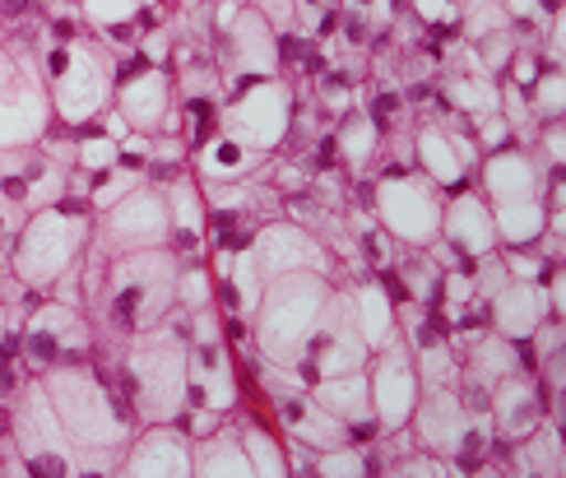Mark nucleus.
Here are the masks:
<instances>
[{"instance_id":"f257e3e1","label":"nucleus","mask_w":566,"mask_h":478,"mask_svg":"<svg viewBox=\"0 0 566 478\" xmlns=\"http://www.w3.org/2000/svg\"><path fill=\"white\" fill-rule=\"evenodd\" d=\"M181 270V256L172 247H145V251H122L107 260V270L98 279V289L88 293L93 330L107 340H135L163 316L172 312V283Z\"/></svg>"},{"instance_id":"f03ea898","label":"nucleus","mask_w":566,"mask_h":478,"mask_svg":"<svg viewBox=\"0 0 566 478\" xmlns=\"http://www.w3.org/2000/svg\"><path fill=\"white\" fill-rule=\"evenodd\" d=\"M38 376H42V391L65 427V437L75 441V450H126V441L135 433V414L88 357L56 363Z\"/></svg>"},{"instance_id":"7ed1b4c3","label":"nucleus","mask_w":566,"mask_h":478,"mask_svg":"<svg viewBox=\"0 0 566 478\" xmlns=\"http://www.w3.org/2000/svg\"><path fill=\"white\" fill-rule=\"evenodd\" d=\"M88 237H93V209H88V200L61 196L56 205L33 209L29 219H23V228L14 232V242H10L6 266H10L19 289L46 293L61 274H70L80 266Z\"/></svg>"},{"instance_id":"20e7f679","label":"nucleus","mask_w":566,"mask_h":478,"mask_svg":"<svg viewBox=\"0 0 566 478\" xmlns=\"http://www.w3.org/2000/svg\"><path fill=\"white\" fill-rule=\"evenodd\" d=\"M186 340L168 321L126 340V353L116 363V395L130 404L135 418L145 423H172L186 404Z\"/></svg>"},{"instance_id":"39448f33","label":"nucleus","mask_w":566,"mask_h":478,"mask_svg":"<svg viewBox=\"0 0 566 478\" xmlns=\"http://www.w3.org/2000/svg\"><path fill=\"white\" fill-rule=\"evenodd\" d=\"M329 289H335V279H325L316 270H293V274L265 279L261 302H255V312H251V334H255V349H261L265 363L297 367V357L325 312Z\"/></svg>"},{"instance_id":"423d86ee","label":"nucleus","mask_w":566,"mask_h":478,"mask_svg":"<svg viewBox=\"0 0 566 478\" xmlns=\"http://www.w3.org/2000/svg\"><path fill=\"white\" fill-rule=\"evenodd\" d=\"M42 75L46 93H52V122L75 131L88 126L112 107V89H116V56L107 46L93 42H52L42 46Z\"/></svg>"},{"instance_id":"0eeeda50","label":"nucleus","mask_w":566,"mask_h":478,"mask_svg":"<svg viewBox=\"0 0 566 478\" xmlns=\"http://www.w3.org/2000/svg\"><path fill=\"white\" fill-rule=\"evenodd\" d=\"M52 93L29 42L0 46V149H29L52 131Z\"/></svg>"},{"instance_id":"6e6552de","label":"nucleus","mask_w":566,"mask_h":478,"mask_svg":"<svg viewBox=\"0 0 566 478\" xmlns=\"http://www.w3.org/2000/svg\"><path fill=\"white\" fill-rule=\"evenodd\" d=\"M6 437L23 456L29 474L75 478V441L65 437L52 399L42 391V376L19 381V386L6 395Z\"/></svg>"},{"instance_id":"1a4fd4ad","label":"nucleus","mask_w":566,"mask_h":478,"mask_svg":"<svg viewBox=\"0 0 566 478\" xmlns=\"http://www.w3.org/2000/svg\"><path fill=\"white\" fill-rule=\"evenodd\" d=\"M98 353V330H93L84 306H70L56 298H38L19 325V363L33 376L56 367V363H75V357Z\"/></svg>"},{"instance_id":"9d476101","label":"nucleus","mask_w":566,"mask_h":478,"mask_svg":"<svg viewBox=\"0 0 566 478\" xmlns=\"http://www.w3.org/2000/svg\"><path fill=\"white\" fill-rule=\"evenodd\" d=\"M371 214L405 251H422L441 232V186L422 173H409V167H386L376 177Z\"/></svg>"},{"instance_id":"9b49d317","label":"nucleus","mask_w":566,"mask_h":478,"mask_svg":"<svg viewBox=\"0 0 566 478\" xmlns=\"http://www.w3.org/2000/svg\"><path fill=\"white\" fill-rule=\"evenodd\" d=\"M293 112H297V98L283 75H270V80H251L247 89H238L232 98H223V112H219V131H228L238 145H247L251 154H274L289 145L293 135Z\"/></svg>"},{"instance_id":"f8f14e48","label":"nucleus","mask_w":566,"mask_h":478,"mask_svg":"<svg viewBox=\"0 0 566 478\" xmlns=\"http://www.w3.org/2000/svg\"><path fill=\"white\" fill-rule=\"evenodd\" d=\"M88 242L103 247L107 256L168 247L172 242V214H168V196H163V186L139 181L112 209L93 214V237Z\"/></svg>"},{"instance_id":"ddd939ff","label":"nucleus","mask_w":566,"mask_h":478,"mask_svg":"<svg viewBox=\"0 0 566 478\" xmlns=\"http://www.w3.org/2000/svg\"><path fill=\"white\" fill-rule=\"evenodd\" d=\"M367 340L358 330V312H353V298H348V283H335L325 298V312L312 330V340H306L302 357H297V376L312 386L321 376H339V372H358L367 367Z\"/></svg>"},{"instance_id":"4468645a","label":"nucleus","mask_w":566,"mask_h":478,"mask_svg":"<svg viewBox=\"0 0 566 478\" xmlns=\"http://www.w3.org/2000/svg\"><path fill=\"white\" fill-rule=\"evenodd\" d=\"M367 399H371V418L386 433H399L413 418V404L422 395L418 372H413V349L405 340H390L386 349H371L367 357Z\"/></svg>"},{"instance_id":"2eb2a0df","label":"nucleus","mask_w":566,"mask_h":478,"mask_svg":"<svg viewBox=\"0 0 566 478\" xmlns=\"http://www.w3.org/2000/svg\"><path fill=\"white\" fill-rule=\"evenodd\" d=\"M251 251L255 260H261V274L274 279V274H293V270H316L325 279H335V256H329V247L321 242L316 232H306L302 224L283 219V214H274L270 224L255 228L251 237Z\"/></svg>"},{"instance_id":"dca6fc26","label":"nucleus","mask_w":566,"mask_h":478,"mask_svg":"<svg viewBox=\"0 0 566 478\" xmlns=\"http://www.w3.org/2000/svg\"><path fill=\"white\" fill-rule=\"evenodd\" d=\"M181 409H214V414L242 409V376H238V363H232L228 340L186 349V404Z\"/></svg>"},{"instance_id":"f3484780","label":"nucleus","mask_w":566,"mask_h":478,"mask_svg":"<svg viewBox=\"0 0 566 478\" xmlns=\"http://www.w3.org/2000/svg\"><path fill=\"white\" fill-rule=\"evenodd\" d=\"M228 70L238 80H232V89H223V98H232L238 89H247L251 80H270V75H283V65H279V33H274V23L247 6L238 10V19L228 23Z\"/></svg>"},{"instance_id":"a211bd4d","label":"nucleus","mask_w":566,"mask_h":478,"mask_svg":"<svg viewBox=\"0 0 566 478\" xmlns=\"http://www.w3.org/2000/svg\"><path fill=\"white\" fill-rule=\"evenodd\" d=\"M112 107L126 116V126L139 135H158L168 112L177 107V80L168 65H135L126 70L122 80L112 89Z\"/></svg>"},{"instance_id":"6ab92c4d","label":"nucleus","mask_w":566,"mask_h":478,"mask_svg":"<svg viewBox=\"0 0 566 478\" xmlns=\"http://www.w3.org/2000/svg\"><path fill=\"white\" fill-rule=\"evenodd\" d=\"M116 474L126 478H191V437L177 423H149L126 441Z\"/></svg>"},{"instance_id":"aec40b11","label":"nucleus","mask_w":566,"mask_h":478,"mask_svg":"<svg viewBox=\"0 0 566 478\" xmlns=\"http://www.w3.org/2000/svg\"><path fill=\"white\" fill-rule=\"evenodd\" d=\"M409 423H413V441L422 450H432V456H446V460L469 441L474 427H483V423L469 418L460 391H422Z\"/></svg>"},{"instance_id":"412c9836","label":"nucleus","mask_w":566,"mask_h":478,"mask_svg":"<svg viewBox=\"0 0 566 478\" xmlns=\"http://www.w3.org/2000/svg\"><path fill=\"white\" fill-rule=\"evenodd\" d=\"M488 418H492V437L525 441L534 427L548 418V399H544L538 376H525V372L502 376L497 386L488 391Z\"/></svg>"},{"instance_id":"4be33fe9","label":"nucleus","mask_w":566,"mask_h":478,"mask_svg":"<svg viewBox=\"0 0 566 478\" xmlns=\"http://www.w3.org/2000/svg\"><path fill=\"white\" fill-rule=\"evenodd\" d=\"M413 154H418V167L422 177H432L437 186H464L469 167H479L483 149L474 145L469 131H446V126H422L413 135Z\"/></svg>"},{"instance_id":"5701e85b","label":"nucleus","mask_w":566,"mask_h":478,"mask_svg":"<svg viewBox=\"0 0 566 478\" xmlns=\"http://www.w3.org/2000/svg\"><path fill=\"white\" fill-rule=\"evenodd\" d=\"M441 242L455 247L464 260L497 251V224L483 200V190H455L451 200H441Z\"/></svg>"},{"instance_id":"b1692460","label":"nucleus","mask_w":566,"mask_h":478,"mask_svg":"<svg viewBox=\"0 0 566 478\" xmlns=\"http://www.w3.org/2000/svg\"><path fill=\"white\" fill-rule=\"evenodd\" d=\"M163 196H168V214H172V251L181 260H200L205 251V224H209V205H205V190L196 181V173L186 167L177 173L168 186H163Z\"/></svg>"},{"instance_id":"393cba45","label":"nucleus","mask_w":566,"mask_h":478,"mask_svg":"<svg viewBox=\"0 0 566 478\" xmlns=\"http://www.w3.org/2000/svg\"><path fill=\"white\" fill-rule=\"evenodd\" d=\"M548 316V298H544V279H511L502 293L488 298V325L506 334V340H530L538 321Z\"/></svg>"},{"instance_id":"a878e982","label":"nucleus","mask_w":566,"mask_h":478,"mask_svg":"<svg viewBox=\"0 0 566 478\" xmlns=\"http://www.w3.org/2000/svg\"><path fill=\"white\" fill-rule=\"evenodd\" d=\"M348 298H353V312H358V330L367 349H386L390 340H399V306L386 293L381 274H363L358 283H348Z\"/></svg>"},{"instance_id":"bb28decb","label":"nucleus","mask_w":566,"mask_h":478,"mask_svg":"<svg viewBox=\"0 0 566 478\" xmlns=\"http://www.w3.org/2000/svg\"><path fill=\"white\" fill-rule=\"evenodd\" d=\"M460 386H479V391H492L502 376L521 372V363H515V340H506V334L497 330H483L479 340H469L460 349Z\"/></svg>"},{"instance_id":"cd10ccee","label":"nucleus","mask_w":566,"mask_h":478,"mask_svg":"<svg viewBox=\"0 0 566 478\" xmlns=\"http://www.w3.org/2000/svg\"><path fill=\"white\" fill-rule=\"evenodd\" d=\"M261 154H251L247 145H238L228 131H214L205 145L191 149V173L196 181H242V177H261Z\"/></svg>"},{"instance_id":"c85d7f7f","label":"nucleus","mask_w":566,"mask_h":478,"mask_svg":"<svg viewBox=\"0 0 566 478\" xmlns=\"http://www.w3.org/2000/svg\"><path fill=\"white\" fill-rule=\"evenodd\" d=\"M191 474L196 478H255L247 450H242L238 427L223 423L209 437H196L191 441Z\"/></svg>"},{"instance_id":"c756f323","label":"nucleus","mask_w":566,"mask_h":478,"mask_svg":"<svg viewBox=\"0 0 566 478\" xmlns=\"http://www.w3.org/2000/svg\"><path fill=\"white\" fill-rule=\"evenodd\" d=\"M312 395L325 404L329 414H335L344 427L348 423H363L371 418V399H367V372H339V376H321L312 381Z\"/></svg>"},{"instance_id":"7c9ffc66","label":"nucleus","mask_w":566,"mask_h":478,"mask_svg":"<svg viewBox=\"0 0 566 478\" xmlns=\"http://www.w3.org/2000/svg\"><path fill=\"white\" fill-rule=\"evenodd\" d=\"M441 107L460 112V116H479V112H497L502 107V80L488 70H455L451 84L441 89Z\"/></svg>"},{"instance_id":"2f4dec72","label":"nucleus","mask_w":566,"mask_h":478,"mask_svg":"<svg viewBox=\"0 0 566 478\" xmlns=\"http://www.w3.org/2000/svg\"><path fill=\"white\" fill-rule=\"evenodd\" d=\"M515 474H566V446H562V423L544 418L525 441H515Z\"/></svg>"},{"instance_id":"473e14b6","label":"nucleus","mask_w":566,"mask_h":478,"mask_svg":"<svg viewBox=\"0 0 566 478\" xmlns=\"http://www.w3.org/2000/svg\"><path fill=\"white\" fill-rule=\"evenodd\" d=\"M329 135H335V154L353 167V173H367L376 149H381V131H376V122L363 107H348V116Z\"/></svg>"},{"instance_id":"72a5a7b5","label":"nucleus","mask_w":566,"mask_h":478,"mask_svg":"<svg viewBox=\"0 0 566 478\" xmlns=\"http://www.w3.org/2000/svg\"><path fill=\"white\" fill-rule=\"evenodd\" d=\"M413 372L422 391H460V349L451 340H432L413 349Z\"/></svg>"},{"instance_id":"f704fd0d","label":"nucleus","mask_w":566,"mask_h":478,"mask_svg":"<svg viewBox=\"0 0 566 478\" xmlns=\"http://www.w3.org/2000/svg\"><path fill=\"white\" fill-rule=\"evenodd\" d=\"M238 437H242V450H247L255 478H283V474H289V450H283L279 433H270L261 418H242Z\"/></svg>"},{"instance_id":"c9c22d12","label":"nucleus","mask_w":566,"mask_h":478,"mask_svg":"<svg viewBox=\"0 0 566 478\" xmlns=\"http://www.w3.org/2000/svg\"><path fill=\"white\" fill-rule=\"evenodd\" d=\"M172 302L181 312H200V306H214V274H209L205 260H181L177 283H172Z\"/></svg>"},{"instance_id":"e433bc0d","label":"nucleus","mask_w":566,"mask_h":478,"mask_svg":"<svg viewBox=\"0 0 566 478\" xmlns=\"http://www.w3.org/2000/svg\"><path fill=\"white\" fill-rule=\"evenodd\" d=\"M70 135H75V167H80V173L98 177V173H107V167H116V139L103 135L93 122L88 126H75Z\"/></svg>"},{"instance_id":"4c0bfd02","label":"nucleus","mask_w":566,"mask_h":478,"mask_svg":"<svg viewBox=\"0 0 566 478\" xmlns=\"http://www.w3.org/2000/svg\"><path fill=\"white\" fill-rule=\"evenodd\" d=\"M530 107L538 122H562V112H566V80H562V65H548L544 75H538L530 89Z\"/></svg>"},{"instance_id":"58836bf2","label":"nucleus","mask_w":566,"mask_h":478,"mask_svg":"<svg viewBox=\"0 0 566 478\" xmlns=\"http://www.w3.org/2000/svg\"><path fill=\"white\" fill-rule=\"evenodd\" d=\"M367 474H376V465H371L367 450L353 446V441L316 456V478H367Z\"/></svg>"},{"instance_id":"ea45409f","label":"nucleus","mask_w":566,"mask_h":478,"mask_svg":"<svg viewBox=\"0 0 566 478\" xmlns=\"http://www.w3.org/2000/svg\"><path fill=\"white\" fill-rule=\"evenodd\" d=\"M139 181H145V173H130V167H107V173H98V177H93V186H88V209H93V214L112 209V205L122 200L130 186H139Z\"/></svg>"},{"instance_id":"a19ab883","label":"nucleus","mask_w":566,"mask_h":478,"mask_svg":"<svg viewBox=\"0 0 566 478\" xmlns=\"http://www.w3.org/2000/svg\"><path fill=\"white\" fill-rule=\"evenodd\" d=\"M145 6V0H84V23H93V29H112V23H126V19H135V10Z\"/></svg>"},{"instance_id":"79ce46f5","label":"nucleus","mask_w":566,"mask_h":478,"mask_svg":"<svg viewBox=\"0 0 566 478\" xmlns=\"http://www.w3.org/2000/svg\"><path fill=\"white\" fill-rule=\"evenodd\" d=\"M544 56H538V46H530V52H525V46H515V52H511V61H506V80L515 84V89H530L538 75H544Z\"/></svg>"},{"instance_id":"37998d69","label":"nucleus","mask_w":566,"mask_h":478,"mask_svg":"<svg viewBox=\"0 0 566 478\" xmlns=\"http://www.w3.org/2000/svg\"><path fill=\"white\" fill-rule=\"evenodd\" d=\"M321 103L329 112H348L353 107V84L348 75H339V70H321Z\"/></svg>"},{"instance_id":"c03bdc74","label":"nucleus","mask_w":566,"mask_h":478,"mask_svg":"<svg viewBox=\"0 0 566 478\" xmlns=\"http://www.w3.org/2000/svg\"><path fill=\"white\" fill-rule=\"evenodd\" d=\"M409 6H413V14H418L422 23H446V19H460L455 0H409Z\"/></svg>"},{"instance_id":"a18cd8bd","label":"nucleus","mask_w":566,"mask_h":478,"mask_svg":"<svg viewBox=\"0 0 566 478\" xmlns=\"http://www.w3.org/2000/svg\"><path fill=\"white\" fill-rule=\"evenodd\" d=\"M6 446H10V437H6V409H0V456H6Z\"/></svg>"},{"instance_id":"49530a36","label":"nucleus","mask_w":566,"mask_h":478,"mask_svg":"<svg viewBox=\"0 0 566 478\" xmlns=\"http://www.w3.org/2000/svg\"><path fill=\"white\" fill-rule=\"evenodd\" d=\"M6 256H10V247H6V242H0V270H6Z\"/></svg>"}]
</instances>
